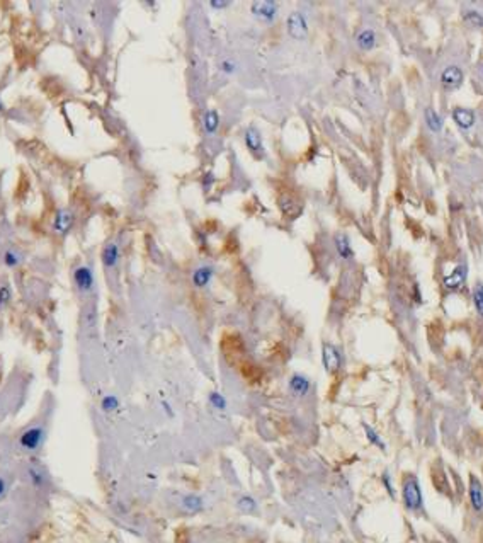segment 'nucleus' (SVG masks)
Here are the masks:
<instances>
[{"label": "nucleus", "mask_w": 483, "mask_h": 543, "mask_svg": "<svg viewBox=\"0 0 483 543\" xmlns=\"http://www.w3.org/2000/svg\"><path fill=\"white\" fill-rule=\"evenodd\" d=\"M73 225V215L70 211H66V209H61V211H58L57 218H55V232L60 233V235H65V233H68V230L72 229Z\"/></svg>", "instance_id": "nucleus-17"}, {"label": "nucleus", "mask_w": 483, "mask_h": 543, "mask_svg": "<svg viewBox=\"0 0 483 543\" xmlns=\"http://www.w3.org/2000/svg\"><path fill=\"white\" fill-rule=\"evenodd\" d=\"M101 257H102V264L106 268H114L118 264V261H120V247L114 242H111V244H107L104 247Z\"/></svg>", "instance_id": "nucleus-20"}, {"label": "nucleus", "mask_w": 483, "mask_h": 543, "mask_svg": "<svg viewBox=\"0 0 483 543\" xmlns=\"http://www.w3.org/2000/svg\"><path fill=\"white\" fill-rule=\"evenodd\" d=\"M356 43H358L359 50L362 51H371L376 46V34L373 29H362L356 36Z\"/></svg>", "instance_id": "nucleus-19"}, {"label": "nucleus", "mask_w": 483, "mask_h": 543, "mask_svg": "<svg viewBox=\"0 0 483 543\" xmlns=\"http://www.w3.org/2000/svg\"><path fill=\"white\" fill-rule=\"evenodd\" d=\"M239 507L242 511H247V513H252V511H255V501L252 499V497L248 496H243L239 499Z\"/></svg>", "instance_id": "nucleus-29"}, {"label": "nucleus", "mask_w": 483, "mask_h": 543, "mask_svg": "<svg viewBox=\"0 0 483 543\" xmlns=\"http://www.w3.org/2000/svg\"><path fill=\"white\" fill-rule=\"evenodd\" d=\"M466 274H468V271L463 264L456 266V268L453 269V272L444 278V286H446V290H449V292L460 290L461 286H463L464 279H466Z\"/></svg>", "instance_id": "nucleus-11"}, {"label": "nucleus", "mask_w": 483, "mask_h": 543, "mask_svg": "<svg viewBox=\"0 0 483 543\" xmlns=\"http://www.w3.org/2000/svg\"><path fill=\"white\" fill-rule=\"evenodd\" d=\"M288 388H289V392H291L293 395H296V397H304V395L310 394L311 381H310V378L304 376V375L295 373L291 378H289Z\"/></svg>", "instance_id": "nucleus-10"}, {"label": "nucleus", "mask_w": 483, "mask_h": 543, "mask_svg": "<svg viewBox=\"0 0 483 543\" xmlns=\"http://www.w3.org/2000/svg\"><path fill=\"white\" fill-rule=\"evenodd\" d=\"M276 205H278V209L282 215V218L288 220V222H293V220L298 218L304 206L302 198H298V196L289 191L279 192L278 198H276Z\"/></svg>", "instance_id": "nucleus-1"}, {"label": "nucleus", "mask_w": 483, "mask_h": 543, "mask_svg": "<svg viewBox=\"0 0 483 543\" xmlns=\"http://www.w3.org/2000/svg\"><path fill=\"white\" fill-rule=\"evenodd\" d=\"M5 490H7V483H5V480H3V479H0V497L5 494Z\"/></svg>", "instance_id": "nucleus-35"}, {"label": "nucleus", "mask_w": 483, "mask_h": 543, "mask_svg": "<svg viewBox=\"0 0 483 543\" xmlns=\"http://www.w3.org/2000/svg\"><path fill=\"white\" fill-rule=\"evenodd\" d=\"M221 125V118L216 109H206L202 114V128L208 135H215Z\"/></svg>", "instance_id": "nucleus-15"}, {"label": "nucleus", "mask_w": 483, "mask_h": 543, "mask_svg": "<svg viewBox=\"0 0 483 543\" xmlns=\"http://www.w3.org/2000/svg\"><path fill=\"white\" fill-rule=\"evenodd\" d=\"M208 5L211 7V9H215V10H220V9H226V7H230L232 5V2H208Z\"/></svg>", "instance_id": "nucleus-33"}, {"label": "nucleus", "mask_w": 483, "mask_h": 543, "mask_svg": "<svg viewBox=\"0 0 483 543\" xmlns=\"http://www.w3.org/2000/svg\"><path fill=\"white\" fill-rule=\"evenodd\" d=\"M463 80H464V73L458 65L446 66V68L443 70V73H441V85L446 90H454V89H458V87H461Z\"/></svg>", "instance_id": "nucleus-8"}, {"label": "nucleus", "mask_w": 483, "mask_h": 543, "mask_svg": "<svg viewBox=\"0 0 483 543\" xmlns=\"http://www.w3.org/2000/svg\"><path fill=\"white\" fill-rule=\"evenodd\" d=\"M101 407H102L104 412H113L120 407V400H118V397H114V395H106V397L102 398V402H101Z\"/></svg>", "instance_id": "nucleus-26"}, {"label": "nucleus", "mask_w": 483, "mask_h": 543, "mask_svg": "<svg viewBox=\"0 0 483 543\" xmlns=\"http://www.w3.org/2000/svg\"><path fill=\"white\" fill-rule=\"evenodd\" d=\"M423 120H425L427 128H429L432 133H441V131H443L444 121H443V118H441L439 114L436 113V109H434V107H425V111H423Z\"/></svg>", "instance_id": "nucleus-18"}, {"label": "nucleus", "mask_w": 483, "mask_h": 543, "mask_svg": "<svg viewBox=\"0 0 483 543\" xmlns=\"http://www.w3.org/2000/svg\"><path fill=\"white\" fill-rule=\"evenodd\" d=\"M286 29L293 40H304L308 36V22L304 14L300 10H293L286 19Z\"/></svg>", "instance_id": "nucleus-4"}, {"label": "nucleus", "mask_w": 483, "mask_h": 543, "mask_svg": "<svg viewBox=\"0 0 483 543\" xmlns=\"http://www.w3.org/2000/svg\"><path fill=\"white\" fill-rule=\"evenodd\" d=\"M162 407H163V411H165L167 414H169V418H172L174 412H172V409H170V405L167 404V402H162Z\"/></svg>", "instance_id": "nucleus-34"}, {"label": "nucleus", "mask_w": 483, "mask_h": 543, "mask_svg": "<svg viewBox=\"0 0 483 543\" xmlns=\"http://www.w3.org/2000/svg\"><path fill=\"white\" fill-rule=\"evenodd\" d=\"M362 427H364V434H366L367 441H369L371 444H374V446H378V448H380V450H384V448H386V444L383 443V439H381V436L376 433V431L373 429V427L367 426V424H362Z\"/></svg>", "instance_id": "nucleus-22"}, {"label": "nucleus", "mask_w": 483, "mask_h": 543, "mask_svg": "<svg viewBox=\"0 0 483 543\" xmlns=\"http://www.w3.org/2000/svg\"><path fill=\"white\" fill-rule=\"evenodd\" d=\"M208 400H209V404H211L215 409H218V411H225L226 409V398L223 397L220 392H211L209 397H208Z\"/></svg>", "instance_id": "nucleus-25"}, {"label": "nucleus", "mask_w": 483, "mask_h": 543, "mask_svg": "<svg viewBox=\"0 0 483 543\" xmlns=\"http://www.w3.org/2000/svg\"><path fill=\"white\" fill-rule=\"evenodd\" d=\"M335 249H337V254L341 255L344 261H349V259L354 257V249L351 245V240L345 233H337L335 235Z\"/></svg>", "instance_id": "nucleus-16"}, {"label": "nucleus", "mask_w": 483, "mask_h": 543, "mask_svg": "<svg viewBox=\"0 0 483 543\" xmlns=\"http://www.w3.org/2000/svg\"><path fill=\"white\" fill-rule=\"evenodd\" d=\"M0 107H2V106H0Z\"/></svg>", "instance_id": "nucleus-36"}, {"label": "nucleus", "mask_w": 483, "mask_h": 543, "mask_svg": "<svg viewBox=\"0 0 483 543\" xmlns=\"http://www.w3.org/2000/svg\"><path fill=\"white\" fill-rule=\"evenodd\" d=\"M44 438V429L41 426H33L26 429L19 438V444L27 451H34L41 446Z\"/></svg>", "instance_id": "nucleus-7"}, {"label": "nucleus", "mask_w": 483, "mask_h": 543, "mask_svg": "<svg viewBox=\"0 0 483 543\" xmlns=\"http://www.w3.org/2000/svg\"><path fill=\"white\" fill-rule=\"evenodd\" d=\"M3 262H5V266H9V268H14V266H17V262H19V257H17L12 251H7L5 254H3Z\"/></svg>", "instance_id": "nucleus-31"}, {"label": "nucleus", "mask_w": 483, "mask_h": 543, "mask_svg": "<svg viewBox=\"0 0 483 543\" xmlns=\"http://www.w3.org/2000/svg\"><path fill=\"white\" fill-rule=\"evenodd\" d=\"M322 361H323V366L328 373H337L342 366V355L334 344H328L325 342L323 348H322Z\"/></svg>", "instance_id": "nucleus-6"}, {"label": "nucleus", "mask_w": 483, "mask_h": 543, "mask_svg": "<svg viewBox=\"0 0 483 543\" xmlns=\"http://www.w3.org/2000/svg\"><path fill=\"white\" fill-rule=\"evenodd\" d=\"M218 70L225 75H233L237 72V63L233 60H221L218 63Z\"/></svg>", "instance_id": "nucleus-28"}, {"label": "nucleus", "mask_w": 483, "mask_h": 543, "mask_svg": "<svg viewBox=\"0 0 483 543\" xmlns=\"http://www.w3.org/2000/svg\"><path fill=\"white\" fill-rule=\"evenodd\" d=\"M463 19L473 27H483V16L478 10H464Z\"/></svg>", "instance_id": "nucleus-24"}, {"label": "nucleus", "mask_w": 483, "mask_h": 543, "mask_svg": "<svg viewBox=\"0 0 483 543\" xmlns=\"http://www.w3.org/2000/svg\"><path fill=\"white\" fill-rule=\"evenodd\" d=\"M383 485L386 487L388 494H390L391 497H395V490H393V485H391L390 475H388V474H383Z\"/></svg>", "instance_id": "nucleus-32"}, {"label": "nucleus", "mask_w": 483, "mask_h": 543, "mask_svg": "<svg viewBox=\"0 0 483 543\" xmlns=\"http://www.w3.org/2000/svg\"><path fill=\"white\" fill-rule=\"evenodd\" d=\"M73 281H75L77 288L82 293L90 292L94 286V274H92V271H90V268H87V266L77 268L75 271H73Z\"/></svg>", "instance_id": "nucleus-9"}, {"label": "nucleus", "mask_w": 483, "mask_h": 543, "mask_svg": "<svg viewBox=\"0 0 483 543\" xmlns=\"http://www.w3.org/2000/svg\"><path fill=\"white\" fill-rule=\"evenodd\" d=\"M403 504L408 511H419L422 509V490L419 485V480L410 475L403 480Z\"/></svg>", "instance_id": "nucleus-2"}, {"label": "nucleus", "mask_w": 483, "mask_h": 543, "mask_svg": "<svg viewBox=\"0 0 483 543\" xmlns=\"http://www.w3.org/2000/svg\"><path fill=\"white\" fill-rule=\"evenodd\" d=\"M250 12L257 21L264 24H271L274 22L276 16H278V2H272V0L254 2L250 5Z\"/></svg>", "instance_id": "nucleus-5"}, {"label": "nucleus", "mask_w": 483, "mask_h": 543, "mask_svg": "<svg viewBox=\"0 0 483 543\" xmlns=\"http://www.w3.org/2000/svg\"><path fill=\"white\" fill-rule=\"evenodd\" d=\"M470 502L477 513L483 511V485L475 477H471L470 480Z\"/></svg>", "instance_id": "nucleus-14"}, {"label": "nucleus", "mask_w": 483, "mask_h": 543, "mask_svg": "<svg viewBox=\"0 0 483 543\" xmlns=\"http://www.w3.org/2000/svg\"><path fill=\"white\" fill-rule=\"evenodd\" d=\"M451 116H453V121L461 129H470L475 125V121H477L475 120V113L471 109H468V107H454Z\"/></svg>", "instance_id": "nucleus-13"}, {"label": "nucleus", "mask_w": 483, "mask_h": 543, "mask_svg": "<svg viewBox=\"0 0 483 543\" xmlns=\"http://www.w3.org/2000/svg\"><path fill=\"white\" fill-rule=\"evenodd\" d=\"M27 475H29V480L34 483V485H43L44 483V474L41 472V468L38 467H29L27 468Z\"/></svg>", "instance_id": "nucleus-27"}, {"label": "nucleus", "mask_w": 483, "mask_h": 543, "mask_svg": "<svg viewBox=\"0 0 483 543\" xmlns=\"http://www.w3.org/2000/svg\"><path fill=\"white\" fill-rule=\"evenodd\" d=\"M10 298H12V293H10L9 286H0V308L5 307L10 302Z\"/></svg>", "instance_id": "nucleus-30"}, {"label": "nucleus", "mask_w": 483, "mask_h": 543, "mask_svg": "<svg viewBox=\"0 0 483 543\" xmlns=\"http://www.w3.org/2000/svg\"><path fill=\"white\" fill-rule=\"evenodd\" d=\"M182 506H184V509L191 511V513H198L202 507V499L198 496H185L182 499Z\"/></svg>", "instance_id": "nucleus-23"}, {"label": "nucleus", "mask_w": 483, "mask_h": 543, "mask_svg": "<svg viewBox=\"0 0 483 543\" xmlns=\"http://www.w3.org/2000/svg\"><path fill=\"white\" fill-rule=\"evenodd\" d=\"M243 143L247 146V150L250 152V155L257 160H262L265 157V148L264 142H262V135L255 126H248L243 133Z\"/></svg>", "instance_id": "nucleus-3"}, {"label": "nucleus", "mask_w": 483, "mask_h": 543, "mask_svg": "<svg viewBox=\"0 0 483 543\" xmlns=\"http://www.w3.org/2000/svg\"><path fill=\"white\" fill-rule=\"evenodd\" d=\"M213 276H215V268L213 266H199V268L194 269V272H192V285L196 286V288H206V286L211 283Z\"/></svg>", "instance_id": "nucleus-12"}, {"label": "nucleus", "mask_w": 483, "mask_h": 543, "mask_svg": "<svg viewBox=\"0 0 483 543\" xmlns=\"http://www.w3.org/2000/svg\"><path fill=\"white\" fill-rule=\"evenodd\" d=\"M471 298H473V305L477 313L483 317V283L478 281L477 285L473 286V292H471Z\"/></svg>", "instance_id": "nucleus-21"}]
</instances>
